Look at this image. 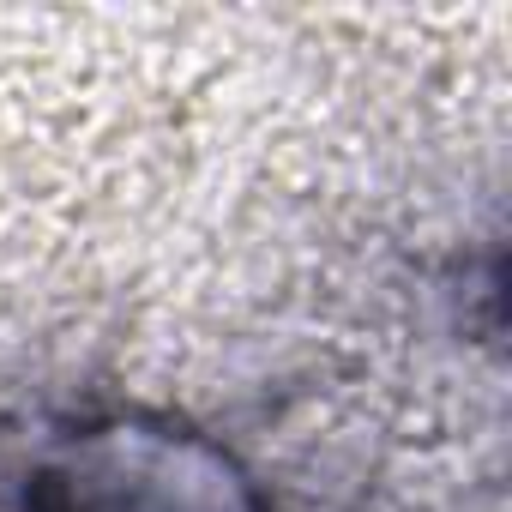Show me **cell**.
Segmentation results:
<instances>
[{
	"instance_id": "1",
	"label": "cell",
	"mask_w": 512,
	"mask_h": 512,
	"mask_svg": "<svg viewBox=\"0 0 512 512\" xmlns=\"http://www.w3.org/2000/svg\"><path fill=\"white\" fill-rule=\"evenodd\" d=\"M193 446H175L169 434H97L79 458V470L49 476V512H235L223 464H211L181 500L175 482L193 470Z\"/></svg>"
}]
</instances>
